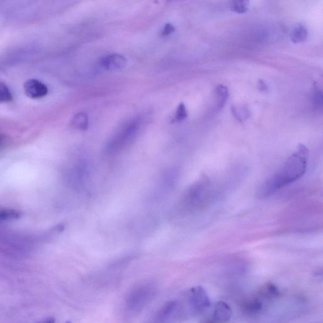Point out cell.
<instances>
[{
    "label": "cell",
    "instance_id": "1",
    "mask_svg": "<svg viewBox=\"0 0 323 323\" xmlns=\"http://www.w3.org/2000/svg\"><path fill=\"white\" fill-rule=\"evenodd\" d=\"M308 158L309 150L305 145L300 144L282 168L262 183L257 191V197L259 199L270 197L301 178L306 171Z\"/></svg>",
    "mask_w": 323,
    "mask_h": 323
},
{
    "label": "cell",
    "instance_id": "2",
    "mask_svg": "<svg viewBox=\"0 0 323 323\" xmlns=\"http://www.w3.org/2000/svg\"><path fill=\"white\" fill-rule=\"evenodd\" d=\"M155 293V287L151 284L141 285L135 288L126 298V306L129 311L140 312L153 299Z\"/></svg>",
    "mask_w": 323,
    "mask_h": 323
},
{
    "label": "cell",
    "instance_id": "3",
    "mask_svg": "<svg viewBox=\"0 0 323 323\" xmlns=\"http://www.w3.org/2000/svg\"><path fill=\"white\" fill-rule=\"evenodd\" d=\"M140 123L138 120H133L129 123L120 132L118 133L109 144L108 150L110 151H118L125 145H128L137 135Z\"/></svg>",
    "mask_w": 323,
    "mask_h": 323
},
{
    "label": "cell",
    "instance_id": "4",
    "mask_svg": "<svg viewBox=\"0 0 323 323\" xmlns=\"http://www.w3.org/2000/svg\"><path fill=\"white\" fill-rule=\"evenodd\" d=\"M189 309L193 314H201L210 307V300L205 289L195 287L190 290L188 295Z\"/></svg>",
    "mask_w": 323,
    "mask_h": 323
},
{
    "label": "cell",
    "instance_id": "5",
    "mask_svg": "<svg viewBox=\"0 0 323 323\" xmlns=\"http://www.w3.org/2000/svg\"><path fill=\"white\" fill-rule=\"evenodd\" d=\"M206 181H200L191 187L183 199V207L189 211H193L199 208L205 196Z\"/></svg>",
    "mask_w": 323,
    "mask_h": 323
},
{
    "label": "cell",
    "instance_id": "6",
    "mask_svg": "<svg viewBox=\"0 0 323 323\" xmlns=\"http://www.w3.org/2000/svg\"><path fill=\"white\" fill-rule=\"evenodd\" d=\"M25 93L32 99H39L45 97L48 93L46 85L37 79H29L24 85Z\"/></svg>",
    "mask_w": 323,
    "mask_h": 323
},
{
    "label": "cell",
    "instance_id": "7",
    "mask_svg": "<svg viewBox=\"0 0 323 323\" xmlns=\"http://www.w3.org/2000/svg\"><path fill=\"white\" fill-rule=\"evenodd\" d=\"M126 63V58L118 54L104 56L99 62L101 67L106 70H120L123 68Z\"/></svg>",
    "mask_w": 323,
    "mask_h": 323
},
{
    "label": "cell",
    "instance_id": "8",
    "mask_svg": "<svg viewBox=\"0 0 323 323\" xmlns=\"http://www.w3.org/2000/svg\"><path fill=\"white\" fill-rule=\"evenodd\" d=\"M232 311L230 306L226 302L219 301L216 304L214 311L213 322L225 323L228 322L232 316Z\"/></svg>",
    "mask_w": 323,
    "mask_h": 323
},
{
    "label": "cell",
    "instance_id": "9",
    "mask_svg": "<svg viewBox=\"0 0 323 323\" xmlns=\"http://www.w3.org/2000/svg\"><path fill=\"white\" fill-rule=\"evenodd\" d=\"M179 308V304L176 301L168 302L158 311L157 315L158 322H167L174 318L178 313Z\"/></svg>",
    "mask_w": 323,
    "mask_h": 323
},
{
    "label": "cell",
    "instance_id": "10",
    "mask_svg": "<svg viewBox=\"0 0 323 323\" xmlns=\"http://www.w3.org/2000/svg\"><path fill=\"white\" fill-rule=\"evenodd\" d=\"M264 308L263 302L259 297H252L243 304V311L250 315H255L262 311Z\"/></svg>",
    "mask_w": 323,
    "mask_h": 323
},
{
    "label": "cell",
    "instance_id": "11",
    "mask_svg": "<svg viewBox=\"0 0 323 323\" xmlns=\"http://www.w3.org/2000/svg\"><path fill=\"white\" fill-rule=\"evenodd\" d=\"M216 103L215 110L219 111L224 108L229 96L228 89L224 85H219L215 89Z\"/></svg>",
    "mask_w": 323,
    "mask_h": 323
},
{
    "label": "cell",
    "instance_id": "12",
    "mask_svg": "<svg viewBox=\"0 0 323 323\" xmlns=\"http://www.w3.org/2000/svg\"><path fill=\"white\" fill-rule=\"evenodd\" d=\"M279 295H280V292L278 289L272 283H266L260 291V295L266 299H276Z\"/></svg>",
    "mask_w": 323,
    "mask_h": 323
},
{
    "label": "cell",
    "instance_id": "13",
    "mask_svg": "<svg viewBox=\"0 0 323 323\" xmlns=\"http://www.w3.org/2000/svg\"><path fill=\"white\" fill-rule=\"evenodd\" d=\"M308 35V31L305 27L297 26L292 33L291 39L294 43H303L307 39Z\"/></svg>",
    "mask_w": 323,
    "mask_h": 323
},
{
    "label": "cell",
    "instance_id": "14",
    "mask_svg": "<svg viewBox=\"0 0 323 323\" xmlns=\"http://www.w3.org/2000/svg\"><path fill=\"white\" fill-rule=\"evenodd\" d=\"M22 216V212L15 210H5L0 211V222L18 219Z\"/></svg>",
    "mask_w": 323,
    "mask_h": 323
},
{
    "label": "cell",
    "instance_id": "15",
    "mask_svg": "<svg viewBox=\"0 0 323 323\" xmlns=\"http://www.w3.org/2000/svg\"><path fill=\"white\" fill-rule=\"evenodd\" d=\"M72 125L79 130H85L88 127V118L86 114L79 113L73 120Z\"/></svg>",
    "mask_w": 323,
    "mask_h": 323
},
{
    "label": "cell",
    "instance_id": "16",
    "mask_svg": "<svg viewBox=\"0 0 323 323\" xmlns=\"http://www.w3.org/2000/svg\"><path fill=\"white\" fill-rule=\"evenodd\" d=\"M13 99V95L9 87L5 83L0 82V104L8 103Z\"/></svg>",
    "mask_w": 323,
    "mask_h": 323
},
{
    "label": "cell",
    "instance_id": "17",
    "mask_svg": "<svg viewBox=\"0 0 323 323\" xmlns=\"http://www.w3.org/2000/svg\"><path fill=\"white\" fill-rule=\"evenodd\" d=\"M249 0H233L232 10L235 13L243 14L247 11Z\"/></svg>",
    "mask_w": 323,
    "mask_h": 323
},
{
    "label": "cell",
    "instance_id": "18",
    "mask_svg": "<svg viewBox=\"0 0 323 323\" xmlns=\"http://www.w3.org/2000/svg\"><path fill=\"white\" fill-rule=\"evenodd\" d=\"M312 103L316 109H321L323 107V92L318 86L314 85L311 95Z\"/></svg>",
    "mask_w": 323,
    "mask_h": 323
},
{
    "label": "cell",
    "instance_id": "19",
    "mask_svg": "<svg viewBox=\"0 0 323 323\" xmlns=\"http://www.w3.org/2000/svg\"><path fill=\"white\" fill-rule=\"evenodd\" d=\"M232 112L234 117L239 120V122H243L246 120L249 116V111L246 108L241 107H232Z\"/></svg>",
    "mask_w": 323,
    "mask_h": 323
},
{
    "label": "cell",
    "instance_id": "20",
    "mask_svg": "<svg viewBox=\"0 0 323 323\" xmlns=\"http://www.w3.org/2000/svg\"><path fill=\"white\" fill-rule=\"evenodd\" d=\"M187 117V112L185 104L181 103L179 104L175 115V121L177 122H183Z\"/></svg>",
    "mask_w": 323,
    "mask_h": 323
},
{
    "label": "cell",
    "instance_id": "21",
    "mask_svg": "<svg viewBox=\"0 0 323 323\" xmlns=\"http://www.w3.org/2000/svg\"><path fill=\"white\" fill-rule=\"evenodd\" d=\"M175 31V28L170 24H167L164 27L163 29L161 31V35L163 37L168 36L174 32Z\"/></svg>",
    "mask_w": 323,
    "mask_h": 323
},
{
    "label": "cell",
    "instance_id": "22",
    "mask_svg": "<svg viewBox=\"0 0 323 323\" xmlns=\"http://www.w3.org/2000/svg\"><path fill=\"white\" fill-rule=\"evenodd\" d=\"M258 87H259V89L262 92H265L268 90L267 85H266V83L262 80L259 81V83H258Z\"/></svg>",
    "mask_w": 323,
    "mask_h": 323
},
{
    "label": "cell",
    "instance_id": "23",
    "mask_svg": "<svg viewBox=\"0 0 323 323\" xmlns=\"http://www.w3.org/2000/svg\"><path fill=\"white\" fill-rule=\"evenodd\" d=\"M41 322L51 323L55 322V320H53V318H47L46 320H45V321H43V322Z\"/></svg>",
    "mask_w": 323,
    "mask_h": 323
},
{
    "label": "cell",
    "instance_id": "24",
    "mask_svg": "<svg viewBox=\"0 0 323 323\" xmlns=\"http://www.w3.org/2000/svg\"><path fill=\"white\" fill-rule=\"evenodd\" d=\"M3 144V138L2 137L1 135H0V149L2 147V145Z\"/></svg>",
    "mask_w": 323,
    "mask_h": 323
}]
</instances>
